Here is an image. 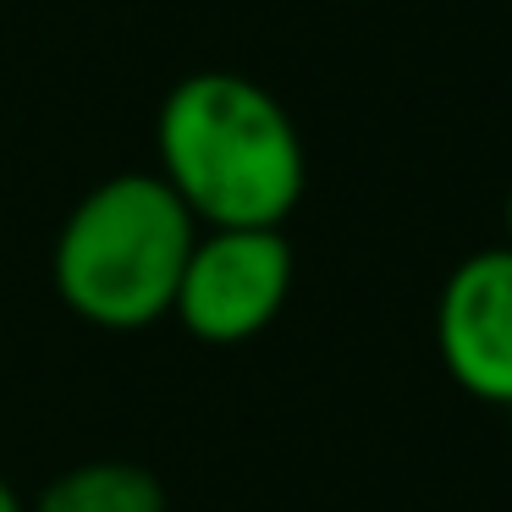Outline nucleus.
<instances>
[{
    "mask_svg": "<svg viewBox=\"0 0 512 512\" xmlns=\"http://www.w3.org/2000/svg\"><path fill=\"white\" fill-rule=\"evenodd\" d=\"M160 171L204 232H281L309 160L287 105L243 72H193L160 105Z\"/></svg>",
    "mask_w": 512,
    "mask_h": 512,
    "instance_id": "obj_1",
    "label": "nucleus"
},
{
    "mask_svg": "<svg viewBox=\"0 0 512 512\" xmlns=\"http://www.w3.org/2000/svg\"><path fill=\"white\" fill-rule=\"evenodd\" d=\"M199 243V221L149 171H122L78 199L56 237V292L100 331H144L166 320Z\"/></svg>",
    "mask_w": 512,
    "mask_h": 512,
    "instance_id": "obj_2",
    "label": "nucleus"
},
{
    "mask_svg": "<svg viewBox=\"0 0 512 512\" xmlns=\"http://www.w3.org/2000/svg\"><path fill=\"white\" fill-rule=\"evenodd\" d=\"M292 292V243L287 232H199L188 270L177 281L171 314L182 331L210 347L254 342L276 325Z\"/></svg>",
    "mask_w": 512,
    "mask_h": 512,
    "instance_id": "obj_3",
    "label": "nucleus"
},
{
    "mask_svg": "<svg viewBox=\"0 0 512 512\" xmlns=\"http://www.w3.org/2000/svg\"><path fill=\"white\" fill-rule=\"evenodd\" d=\"M435 347L468 397L512 408V248H479L435 298Z\"/></svg>",
    "mask_w": 512,
    "mask_h": 512,
    "instance_id": "obj_4",
    "label": "nucleus"
},
{
    "mask_svg": "<svg viewBox=\"0 0 512 512\" xmlns=\"http://www.w3.org/2000/svg\"><path fill=\"white\" fill-rule=\"evenodd\" d=\"M34 512H166V485L144 463H78L39 490Z\"/></svg>",
    "mask_w": 512,
    "mask_h": 512,
    "instance_id": "obj_5",
    "label": "nucleus"
},
{
    "mask_svg": "<svg viewBox=\"0 0 512 512\" xmlns=\"http://www.w3.org/2000/svg\"><path fill=\"white\" fill-rule=\"evenodd\" d=\"M0 512H28V507H23V501H17V490H12V485H6V479H0Z\"/></svg>",
    "mask_w": 512,
    "mask_h": 512,
    "instance_id": "obj_6",
    "label": "nucleus"
},
{
    "mask_svg": "<svg viewBox=\"0 0 512 512\" xmlns=\"http://www.w3.org/2000/svg\"><path fill=\"white\" fill-rule=\"evenodd\" d=\"M507 248H512V188H507Z\"/></svg>",
    "mask_w": 512,
    "mask_h": 512,
    "instance_id": "obj_7",
    "label": "nucleus"
}]
</instances>
